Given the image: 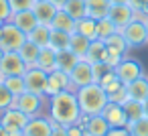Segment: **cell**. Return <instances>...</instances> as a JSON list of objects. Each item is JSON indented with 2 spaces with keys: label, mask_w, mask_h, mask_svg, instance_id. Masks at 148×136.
<instances>
[{
  "label": "cell",
  "mask_w": 148,
  "mask_h": 136,
  "mask_svg": "<svg viewBox=\"0 0 148 136\" xmlns=\"http://www.w3.org/2000/svg\"><path fill=\"white\" fill-rule=\"evenodd\" d=\"M47 116L61 126H71L77 124L81 118V108L77 102V93L73 89L59 91L51 98H47Z\"/></svg>",
  "instance_id": "1"
},
{
  "label": "cell",
  "mask_w": 148,
  "mask_h": 136,
  "mask_svg": "<svg viewBox=\"0 0 148 136\" xmlns=\"http://www.w3.org/2000/svg\"><path fill=\"white\" fill-rule=\"evenodd\" d=\"M75 93H77V102H79L81 114H85V116H97V114H101L103 108L110 102L106 89L99 83H89L85 87H79V89H75Z\"/></svg>",
  "instance_id": "2"
},
{
  "label": "cell",
  "mask_w": 148,
  "mask_h": 136,
  "mask_svg": "<svg viewBox=\"0 0 148 136\" xmlns=\"http://www.w3.org/2000/svg\"><path fill=\"white\" fill-rule=\"evenodd\" d=\"M120 33L124 35V39L130 45V49L144 47L148 43V27H146V21L140 19V16H134V21H130Z\"/></svg>",
  "instance_id": "3"
},
{
  "label": "cell",
  "mask_w": 148,
  "mask_h": 136,
  "mask_svg": "<svg viewBox=\"0 0 148 136\" xmlns=\"http://www.w3.org/2000/svg\"><path fill=\"white\" fill-rule=\"evenodd\" d=\"M27 39L29 37L12 21H8V23H4L2 27H0V47H2L4 51H18L25 45Z\"/></svg>",
  "instance_id": "4"
},
{
  "label": "cell",
  "mask_w": 148,
  "mask_h": 136,
  "mask_svg": "<svg viewBox=\"0 0 148 136\" xmlns=\"http://www.w3.org/2000/svg\"><path fill=\"white\" fill-rule=\"evenodd\" d=\"M18 110H23L29 118H35V116H41L45 106H47V98L45 95H39V93H31V91H25L21 95L14 98V104Z\"/></svg>",
  "instance_id": "5"
},
{
  "label": "cell",
  "mask_w": 148,
  "mask_h": 136,
  "mask_svg": "<svg viewBox=\"0 0 148 136\" xmlns=\"http://www.w3.org/2000/svg\"><path fill=\"white\" fill-rule=\"evenodd\" d=\"M114 71H116L118 79H120L124 85H128V83L136 81L138 77L146 75V73H144V65H142L138 59H132V57H128V55L114 67Z\"/></svg>",
  "instance_id": "6"
},
{
  "label": "cell",
  "mask_w": 148,
  "mask_h": 136,
  "mask_svg": "<svg viewBox=\"0 0 148 136\" xmlns=\"http://www.w3.org/2000/svg\"><path fill=\"white\" fill-rule=\"evenodd\" d=\"M69 81H71V89H79V87H85L89 83H95L93 79V65L85 59H81L71 71H69Z\"/></svg>",
  "instance_id": "7"
},
{
  "label": "cell",
  "mask_w": 148,
  "mask_h": 136,
  "mask_svg": "<svg viewBox=\"0 0 148 136\" xmlns=\"http://www.w3.org/2000/svg\"><path fill=\"white\" fill-rule=\"evenodd\" d=\"M29 65L23 61L18 51H6L2 61H0V75L8 77V75H25Z\"/></svg>",
  "instance_id": "8"
},
{
  "label": "cell",
  "mask_w": 148,
  "mask_h": 136,
  "mask_svg": "<svg viewBox=\"0 0 148 136\" xmlns=\"http://www.w3.org/2000/svg\"><path fill=\"white\" fill-rule=\"evenodd\" d=\"M29 120L31 118L23 110H18L16 106H10L4 112H0V124H2L8 132L10 130H25V126L29 124Z\"/></svg>",
  "instance_id": "9"
},
{
  "label": "cell",
  "mask_w": 148,
  "mask_h": 136,
  "mask_svg": "<svg viewBox=\"0 0 148 136\" xmlns=\"http://www.w3.org/2000/svg\"><path fill=\"white\" fill-rule=\"evenodd\" d=\"M47 71L39 69V67H29L27 73L23 75L25 77V85H27V91L31 93H39V95H45V89H47ZM47 98V95H45Z\"/></svg>",
  "instance_id": "10"
},
{
  "label": "cell",
  "mask_w": 148,
  "mask_h": 136,
  "mask_svg": "<svg viewBox=\"0 0 148 136\" xmlns=\"http://www.w3.org/2000/svg\"><path fill=\"white\" fill-rule=\"evenodd\" d=\"M53 120L49 116H35L29 120V124L23 130V136H51L53 132Z\"/></svg>",
  "instance_id": "11"
},
{
  "label": "cell",
  "mask_w": 148,
  "mask_h": 136,
  "mask_svg": "<svg viewBox=\"0 0 148 136\" xmlns=\"http://www.w3.org/2000/svg\"><path fill=\"white\" fill-rule=\"evenodd\" d=\"M65 89H71V81H69V73L61 71V69H55L47 75V89H45V95L51 98L59 91H65Z\"/></svg>",
  "instance_id": "12"
},
{
  "label": "cell",
  "mask_w": 148,
  "mask_h": 136,
  "mask_svg": "<svg viewBox=\"0 0 148 136\" xmlns=\"http://www.w3.org/2000/svg\"><path fill=\"white\" fill-rule=\"evenodd\" d=\"M79 124H83L87 136H106L108 130H110V124L106 122V118L101 114H97V116H85V114H81Z\"/></svg>",
  "instance_id": "13"
},
{
  "label": "cell",
  "mask_w": 148,
  "mask_h": 136,
  "mask_svg": "<svg viewBox=\"0 0 148 136\" xmlns=\"http://www.w3.org/2000/svg\"><path fill=\"white\" fill-rule=\"evenodd\" d=\"M101 116L106 118V122L110 124V128H122V126H128V116H126L122 104L108 102V106L103 108Z\"/></svg>",
  "instance_id": "14"
},
{
  "label": "cell",
  "mask_w": 148,
  "mask_h": 136,
  "mask_svg": "<svg viewBox=\"0 0 148 136\" xmlns=\"http://www.w3.org/2000/svg\"><path fill=\"white\" fill-rule=\"evenodd\" d=\"M110 19H112V23L118 27V31H122L130 21H134V16H136V10L130 6V4H112V8H110V14H108Z\"/></svg>",
  "instance_id": "15"
},
{
  "label": "cell",
  "mask_w": 148,
  "mask_h": 136,
  "mask_svg": "<svg viewBox=\"0 0 148 136\" xmlns=\"http://www.w3.org/2000/svg\"><path fill=\"white\" fill-rule=\"evenodd\" d=\"M57 6L51 2V0H35V4H33V12L39 21V25H49L53 23L55 14H57Z\"/></svg>",
  "instance_id": "16"
},
{
  "label": "cell",
  "mask_w": 148,
  "mask_h": 136,
  "mask_svg": "<svg viewBox=\"0 0 148 136\" xmlns=\"http://www.w3.org/2000/svg\"><path fill=\"white\" fill-rule=\"evenodd\" d=\"M27 37H29V33H33L35 31V27L39 25V21H37V16H35V12H33V8L31 10H21V12H14L12 14V19H10Z\"/></svg>",
  "instance_id": "17"
},
{
  "label": "cell",
  "mask_w": 148,
  "mask_h": 136,
  "mask_svg": "<svg viewBox=\"0 0 148 136\" xmlns=\"http://www.w3.org/2000/svg\"><path fill=\"white\" fill-rule=\"evenodd\" d=\"M35 67H39V69H43L47 73L55 71L57 69V51L51 45L41 47V53H39V59H37V65Z\"/></svg>",
  "instance_id": "18"
},
{
  "label": "cell",
  "mask_w": 148,
  "mask_h": 136,
  "mask_svg": "<svg viewBox=\"0 0 148 136\" xmlns=\"http://www.w3.org/2000/svg\"><path fill=\"white\" fill-rule=\"evenodd\" d=\"M108 57V47H106V41L101 39H93L87 53H85V61H89L91 65L93 63H103Z\"/></svg>",
  "instance_id": "19"
},
{
  "label": "cell",
  "mask_w": 148,
  "mask_h": 136,
  "mask_svg": "<svg viewBox=\"0 0 148 136\" xmlns=\"http://www.w3.org/2000/svg\"><path fill=\"white\" fill-rule=\"evenodd\" d=\"M128 95H130V100L146 102L148 100V75H142L136 81L128 83Z\"/></svg>",
  "instance_id": "20"
},
{
  "label": "cell",
  "mask_w": 148,
  "mask_h": 136,
  "mask_svg": "<svg viewBox=\"0 0 148 136\" xmlns=\"http://www.w3.org/2000/svg\"><path fill=\"white\" fill-rule=\"evenodd\" d=\"M75 25H77V23L61 8V10H57V14H55V19H53V23H51V29L73 35V33H75Z\"/></svg>",
  "instance_id": "21"
},
{
  "label": "cell",
  "mask_w": 148,
  "mask_h": 136,
  "mask_svg": "<svg viewBox=\"0 0 148 136\" xmlns=\"http://www.w3.org/2000/svg\"><path fill=\"white\" fill-rule=\"evenodd\" d=\"M85 4H87V16H91L95 21L108 16L110 8H112L110 0H85Z\"/></svg>",
  "instance_id": "22"
},
{
  "label": "cell",
  "mask_w": 148,
  "mask_h": 136,
  "mask_svg": "<svg viewBox=\"0 0 148 136\" xmlns=\"http://www.w3.org/2000/svg\"><path fill=\"white\" fill-rule=\"evenodd\" d=\"M39 53H41V47L33 41H25V45L18 49V55L23 57V61L29 65V67H35L37 65V59H39Z\"/></svg>",
  "instance_id": "23"
},
{
  "label": "cell",
  "mask_w": 148,
  "mask_h": 136,
  "mask_svg": "<svg viewBox=\"0 0 148 136\" xmlns=\"http://www.w3.org/2000/svg\"><path fill=\"white\" fill-rule=\"evenodd\" d=\"M79 61H81V59H79L71 49L57 51V69H61V71H65V73H69Z\"/></svg>",
  "instance_id": "24"
},
{
  "label": "cell",
  "mask_w": 148,
  "mask_h": 136,
  "mask_svg": "<svg viewBox=\"0 0 148 136\" xmlns=\"http://www.w3.org/2000/svg\"><path fill=\"white\" fill-rule=\"evenodd\" d=\"M75 33L87 37L89 41L97 39V21L91 19V16H85V19L77 21V25H75Z\"/></svg>",
  "instance_id": "25"
},
{
  "label": "cell",
  "mask_w": 148,
  "mask_h": 136,
  "mask_svg": "<svg viewBox=\"0 0 148 136\" xmlns=\"http://www.w3.org/2000/svg\"><path fill=\"white\" fill-rule=\"evenodd\" d=\"M63 10H65L75 23L87 16V4H85V0H69Z\"/></svg>",
  "instance_id": "26"
},
{
  "label": "cell",
  "mask_w": 148,
  "mask_h": 136,
  "mask_svg": "<svg viewBox=\"0 0 148 136\" xmlns=\"http://www.w3.org/2000/svg\"><path fill=\"white\" fill-rule=\"evenodd\" d=\"M29 41L37 43L39 47H47L51 43V27L49 25H37L33 33H29Z\"/></svg>",
  "instance_id": "27"
},
{
  "label": "cell",
  "mask_w": 148,
  "mask_h": 136,
  "mask_svg": "<svg viewBox=\"0 0 148 136\" xmlns=\"http://www.w3.org/2000/svg\"><path fill=\"white\" fill-rule=\"evenodd\" d=\"M89 45H91V41H89L87 37H83V35H79V33H73V35H71L69 49H71L79 59H85V53H87Z\"/></svg>",
  "instance_id": "28"
},
{
  "label": "cell",
  "mask_w": 148,
  "mask_h": 136,
  "mask_svg": "<svg viewBox=\"0 0 148 136\" xmlns=\"http://www.w3.org/2000/svg\"><path fill=\"white\" fill-rule=\"evenodd\" d=\"M122 106H124V112H126V116H128V124H130V122H134V120H140V118H144V116H146V114H144V102L128 100V102H124Z\"/></svg>",
  "instance_id": "29"
},
{
  "label": "cell",
  "mask_w": 148,
  "mask_h": 136,
  "mask_svg": "<svg viewBox=\"0 0 148 136\" xmlns=\"http://www.w3.org/2000/svg\"><path fill=\"white\" fill-rule=\"evenodd\" d=\"M2 83L8 87V91H12L14 98L27 91V85H25V77H23V75H8V77H2Z\"/></svg>",
  "instance_id": "30"
},
{
  "label": "cell",
  "mask_w": 148,
  "mask_h": 136,
  "mask_svg": "<svg viewBox=\"0 0 148 136\" xmlns=\"http://www.w3.org/2000/svg\"><path fill=\"white\" fill-rule=\"evenodd\" d=\"M69 43H71V35L69 33H63V31H55L51 29V47L55 51H63V49H69Z\"/></svg>",
  "instance_id": "31"
},
{
  "label": "cell",
  "mask_w": 148,
  "mask_h": 136,
  "mask_svg": "<svg viewBox=\"0 0 148 136\" xmlns=\"http://www.w3.org/2000/svg\"><path fill=\"white\" fill-rule=\"evenodd\" d=\"M114 33H118V27L112 23V19H110V16H103V19H99V21H97V39L106 41V39H108V37H112Z\"/></svg>",
  "instance_id": "32"
},
{
  "label": "cell",
  "mask_w": 148,
  "mask_h": 136,
  "mask_svg": "<svg viewBox=\"0 0 148 136\" xmlns=\"http://www.w3.org/2000/svg\"><path fill=\"white\" fill-rule=\"evenodd\" d=\"M128 130L132 136H148V118H140V120H134L128 124Z\"/></svg>",
  "instance_id": "33"
},
{
  "label": "cell",
  "mask_w": 148,
  "mask_h": 136,
  "mask_svg": "<svg viewBox=\"0 0 148 136\" xmlns=\"http://www.w3.org/2000/svg\"><path fill=\"white\" fill-rule=\"evenodd\" d=\"M14 104V95L12 91H8V87L0 81V112H4L6 108H10Z\"/></svg>",
  "instance_id": "34"
},
{
  "label": "cell",
  "mask_w": 148,
  "mask_h": 136,
  "mask_svg": "<svg viewBox=\"0 0 148 136\" xmlns=\"http://www.w3.org/2000/svg\"><path fill=\"white\" fill-rule=\"evenodd\" d=\"M8 4L12 8V14H14V12H21V10H31L35 0H8Z\"/></svg>",
  "instance_id": "35"
},
{
  "label": "cell",
  "mask_w": 148,
  "mask_h": 136,
  "mask_svg": "<svg viewBox=\"0 0 148 136\" xmlns=\"http://www.w3.org/2000/svg\"><path fill=\"white\" fill-rule=\"evenodd\" d=\"M114 67L112 65H108L106 61L103 63H93V79H95V83H99V79L106 75V73H110Z\"/></svg>",
  "instance_id": "36"
},
{
  "label": "cell",
  "mask_w": 148,
  "mask_h": 136,
  "mask_svg": "<svg viewBox=\"0 0 148 136\" xmlns=\"http://www.w3.org/2000/svg\"><path fill=\"white\" fill-rule=\"evenodd\" d=\"M10 19H12V8L8 4V0H0V21L8 23Z\"/></svg>",
  "instance_id": "37"
},
{
  "label": "cell",
  "mask_w": 148,
  "mask_h": 136,
  "mask_svg": "<svg viewBox=\"0 0 148 136\" xmlns=\"http://www.w3.org/2000/svg\"><path fill=\"white\" fill-rule=\"evenodd\" d=\"M67 134L69 136H85V128H83V124H71V126H67Z\"/></svg>",
  "instance_id": "38"
},
{
  "label": "cell",
  "mask_w": 148,
  "mask_h": 136,
  "mask_svg": "<svg viewBox=\"0 0 148 136\" xmlns=\"http://www.w3.org/2000/svg\"><path fill=\"white\" fill-rule=\"evenodd\" d=\"M106 136H132V134H130L128 126H122V128H110Z\"/></svg>",
  "instance_id": "39"
},
{
  "label": "cell",
  "mask_w": 148,
  "mask_h": 136,
  "mask_svg": "<svg viewBox=\"0 0 148 136\" xmlns=\"http://www.w3.org/2000/svg\"><path fill=\"white\" fill-rule=\"evenodd\" d=\"M51 136H69V134H67V126L53 124V132H51Z\"/></svg>",
  "instance_id": "40"
},
{
  "label": "cell",
  "mask_w": 148,
  "mask_h": 136,
  "mask_svg": "<svg viewBox=\"0 0 148 136\" xmlns=\"http://www.w3.org/2000/svg\"><path fill=\"white\" fill-rule=\"evenodd\" d=\"M51 2H53V4H55V6L61 10V8H65V4L69 2V0H51Z\"/></svg>",
  "instance_id": "41"
},
{
  "label": "cell",
  "mask_w": 148,
  "mask_h": 136,
  "mask_svg": "<svg viewBox=\"0 0 148 136\" xmlns=\"http://www.w3.org/2000/svg\"><path fill=\"white\" fill-rule=\"evenodd\" d=\"M110 4H130V0H110Z\"/></svg>",
  "instance_id": "42"
},
{
  "label": "cell",
  "mask_w": 148,
  "mask_h": 136,
  "mask_svg": "<svg viewBox=\"0 0 148 136\" xmlns=\"http://www.w3.org/2000/svg\"><path fill=\"white\" fill-rule=\"evenodd\" d=\"M0 136H8V130H6L2 124H0Z\"/></svg>",
  "instance_id": "43"
},
{
  "label": "cell",
  "mask_w": 148,
  "mask_h": 136,
  "mask_svg": "<svg viewBox=\"0 0 148 136\" xmlns=\"http://www.w3.org/2000/svg\"><path fill=\"white\" fill-rule=\"evenodd\" d=\"M144 114H146V118H148V100L144 102Z\"/></svg>",
  "instance_id": "44"
},
{
  "label": "cell",
  "mask_w": 148,
  "mask_h": 136,
  "mask_svg": "<svg viewBox=\"0 0 148 136\" xmlns=\"http://www.w3.org/2000/svg\"><path fill=\"white\" fill-rule=\"evenodd\" d=\"M4 53H6V51H4L2 47H0V61H2V57H4Z\"/></svg>",
  "instance_id": "45"
},
{
  "label": "cell",
  "mask_w": 148,
  "mask_h": 136,
  "mask_svg": "<svg viewBox=\"0 0 148 136\" xmlns=\"http://www.w3.org/2000/svg\"><path fill=\"white\" fill-rule=\"evenodd\" d=\"M2 25H4V23H2V21H0V27H2Z\"/></svg>",
  "instance_id": "46"
},
{
  "label": "cell",
  "mask_w": 148,
  "mask_h": 136,
  "mask_svg": "<svg viewBox=\"0 0 148 136\" xmlns=\"http://www.w3.org/2000/svg\"><path fill=\"white\" fill-rule=\"evenodd\" d=\"M146 27H148V19H146Z\"/></svg>",
  "instance_id": "47"
},
{
  "label": "cell",
  "mask_w": 148,
  "mask_h": 136,
  "mask_svg": "<svg viewBox=\"0 0 148 136\" xmlns=\"http://www.w3.org/2000/svg\"><path fill=\"white\" fill-rule=\"evenodd\" d=\"M0 81H2V75H0Z\"/></svg>",
  "instance_id": "48"
},
{
  "label": "cell",
  "mask_w": 148,
  "mask_h": 136,
  "mask_svg": "<svg viewBox=\"0 0 148 136\" xmlns=\"http://www.w3.org/2000/svg\"><path fill=\"white\" fill-rule=\"evenodd\" d=\"M146 4H148V0H146Z\"/></svg>",
  "instance_id": "49"
},
{
  "label": "cell",
  "mask_w": 148,
  "mask_h": 136,
  "mask_svg": "<svg viewBox=\"0 0 148 136\" xmlns=\"http://www.w3.org/2000/svg\"><path fill=\"white\" fill-rule=\"evenodd\" d=\"M85 136H87V134H85Z\"/></svg>",
  "instance_id": "50"
}]
</instances>
